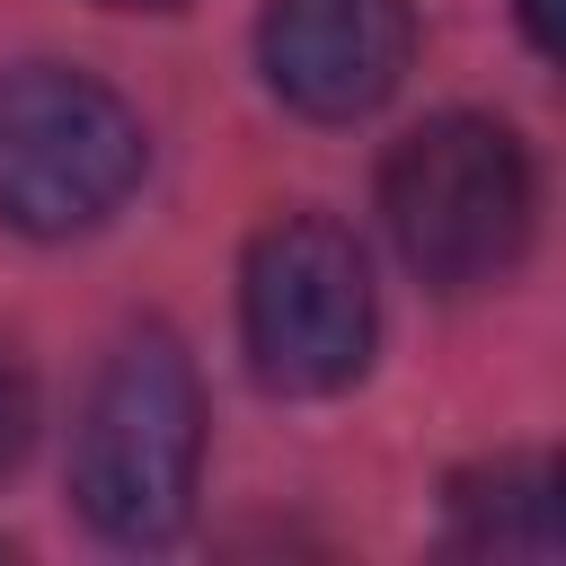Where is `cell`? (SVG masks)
Wrapping results in <instances>:
<instances>
[{
	"label": "cell",
	"instance_id": "5b68a950",
	"mask_svg": "<svg viewBox=\"0 0 566 566\" xmlns=\"http://www.w3.org/2000/svg\"><path fill=\"white\" fill-rule=\"evenodd\" d=\"M256 62L283 106H301L318 124H354L407 80L416 18H407V0H265Z\"/></svg>",
	"mask_w": 566,
	"mask_h": 566
},
{
	"label": "cell",
	"instance_id": "6da1fadb",
	"mask_svg": "<svg viewBox=\"0 0 566 566\" xmlns=\"http://www.w3.org/2000/svg\"><path fill=\"white\" fill-rule=\"evenodd\" d=\"M195 460H203V389L195 363L168 336H133L106 354L88 407H80V442H71V495L80 513L124 539H177L195 513Z\"/></svg>",
	"mask_w": 566,
	"mask_h": 566
},
{
	"label": "cell",
	"instance_id": "52a82bcc",
	"mask_svg": "<svg viewBox=\"0 0 566 566\" xmlns=\"http://www.w3.org/2000/svg\"><path fill=\"white\" fill-rule=\"evenodd\" d=\"M27 451V380H18V363L0 354V469Z\"/></svg>",
	"mask_w": 566,
	"mask_h": 566
},
{
	"label": "cell",
	"instance_id": "277c9868",
	"mask_svg": "<svg viewBox=\"0 0 566 566\" xmlns=\"http://www.w3.org/2000/svg\"><path fill=\"white\" fill-rule=\"evenodd\" d=\"M239 327H248V363L265 389L283 398H327L371 363V265L354 248V230L292 212L274 230H256L248 274H239Z\"/></svg>",
	"mask_w": 566,
	"mask_h": 566
},
{
	"label": "cell",
	"instance_id": "7a4b0ae2",
	"mask_svg": "<svg viewBox=\"0 0 566 566\" xmlns=\"http://www.w3.org/2000/svg\"><path fill=\"white\" fill-rule=\"evenodd\" d=\"M380 212L424 283H495L531 239V159L495 115H433L389 150Z\"/></svg>",
	"mask_w": 566,
	"mask_h": 566
},
{
	"label": "cell",
	"instance_id": "9c48e42d",
	"mask_svg": "<svg viewBox=\"0 0 566 566\" xmlns=\"http://www.w3.org/2000/svg\"><path fill=\"white\" fill-rule=\"evenodd\" d=\"M97 9H177V0H97Z\"/></svg>",
	"mask_w": 566,
	"mask_h": 566
},
{
	"label": "cell",
	"instance_id": "8992f818",
	"mask_svg": "<svg viewBox=\"0 0 566 566\" xmlns=\"http://www.w3.org/2000/svg\"><path fill=\"white\" fill-rule=\"evenodd\" d=\"M451 548L566 566V451H504L451 478Z\"/></svg>",
	"mask_w": 566,
	"mask_h": 566
},
{
	"label": "cell",
	"instance_id": "ba28073f",
	"mask_svg": "<svg viewBox=\"0 0 566 566\" xmlns=\"http://www.w3.org/2000/svg\"><path fill=\"white\" fill-rule=\"evenodd\" d=\"M522 9V35L548 53V62H566V0H513Z\"/></svg>",
	"mask_w": 566,
	"mask_h": 566
},
{
	"label": "cell",
	"instance_id": "3957f363",
	"mask_svg": "<svg viewBox=\"0 0 566 566\" xmlns=\"http://www.w3.org/2000/svg\"><path fill=\"white\" fill-rule=\"evenodd\" d=\"M142 177L133 106L62 62H27L0 80V221L27 239L97 230Z\"/></svg>",
	"mask_w": 566,
	"mask_h": 566
}]
</instances>
